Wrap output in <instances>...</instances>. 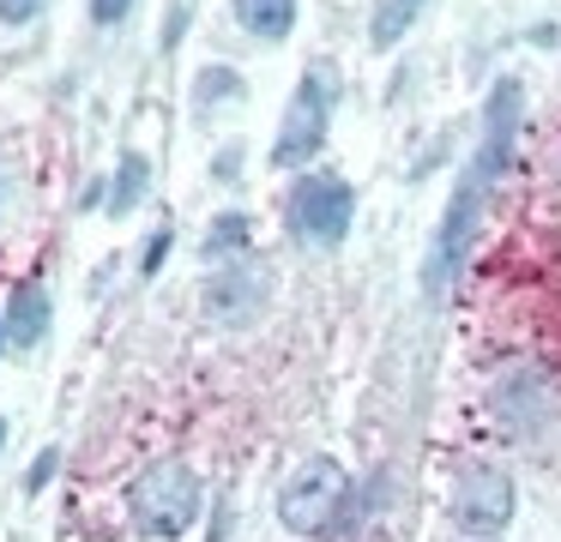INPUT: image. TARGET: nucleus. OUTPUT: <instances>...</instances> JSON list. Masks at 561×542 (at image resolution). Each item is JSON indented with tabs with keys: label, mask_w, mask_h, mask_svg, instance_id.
Returning a JSON list of instances; mask_svg holds the SVG:
<instances>
[{
	"label": "nucleus",
	"mask_w": 561,
	"mask_h": 542,
	"mask_svg": "<svg viewBox=\"0 0 561 542\" xmlns=\"http://www.w3.org/2000/svg\"><path fill=\"white\" fill-rule=\"evenodd\" d=\"M344 506H351V470H344L339 458H308V464H296V476L278 488V518L296 537H327L344 518Z\"/></svg>",
	"instance_id": "2"
},
{
	"label": "nucleus",
	"mask_w": 561,
	"mask_h": 542,
	"mask_svg": "<svg viewBox=\"0 0 561 542\" xmlns=\"http://www.w3.org/2000/svg\"><path fill=\"white\" fill-rule=\"evenodd\" d=\"M248 235H254V223H248V211H224V217H211V229H206V260H224V253H242L248 247Z\"/></svg>",
	"instance_id": "13"
},
{
	"label": "nucleus",
	"mask_w": 561,
	"mask_h": 542,
	"mask_svg": "<svg viewBox=\"0 0 561 542\" xmlns=\"http://www.w3.org/2000/svg\"><path fill=\"white\" fill-rule=\"evenodd\" d=\"M351 217H356V193L344 175H302L290 187V229L314 247H339L351 235Z\"/></svg>",
	"instance_id": "5"
},
{
	"label": "nucleus",
	"mask_w": 561,
	"mask_h": 542,
	"mask_svg": "<svg viewBox=\"0 0 561 542\" xmlns=\"http://www.w3.org/2000/svg\"><path fill=\"white\" fill-rule=\"evenodd\" d=\"M0 446H7V422H0Z\"/></svg>",
	"instance_id": "19"
},
{
	"label": "nucleus",
	"mask_w": 561,
	"mask_h": 542,
	"mask_svg": "<svg viewBox=\"0 0 561 542\" xmlns=\"http://www.w3.org/2000/svg\"><path fill=\"white\" fill-rule=\"evenodd\" d=\"M453 524L465 537H501L513 524V476L495 464H477L453 488Z\"/></svg>",
	"instance_id": "6"
},
{
	"label": "nucleus",
	"mask_w": 561,
	"mask_h": 542,
	"mask_svg": "<svg viewBox=\"0 0 561 542\" xmlns=\"http://www.w3.org/2000/svg\"><path fill=\"white\" fill-rule=\"evenodd\" d=\"M146 187H151V163H146L139 151H127V157H122V169H115L110 211H115V217H122V211H134V205H139V193H146Z\"/></svg>",
	"instance_id": "12"
},
{
	"label": "nucleus",
	"mask_w": 561,
	"mask_h": 542,
	"mask_svg": "<svg viewBox=\"0 0 561 542\" xmlns=\"http://www.w3.org/2000/svg\"><path fill=\"white\" fill-rule=\"evenodd\" d=\"M332 103H339V79L332 67H308L302 84H296L290 108L278 120V145H272V163L278 169H296L327 145V127H332Z\"/></svg>",
	"instance_id": "3"
},
{
	"label": "nucleus",
	"mask_w": 561,
	"mask_h": 542,
	"mask_svg": "<svg viewBox=\"0 0 561 542\" xmlns=\"http://www.w3.org/2000/svg\"><path fill=\"white\" fill-rule=\"evenodd\" d=\"M236 24L260 43H284L296 31V0H236Z\"/></svg>",
	"instance_id": "10"
},
{
	"label": "nucleus",
	"mask_w": 561,
	"mask_h": 542,
	"mask_svg": "<svg viewBox=\"0 0 561 542\" xmlns=\"http://www.w3.org/2000/svg\"><path fill=\"white\" fill-rule=\"evenodd\" d=\"M127 7H134V0H91V19H98V24H122Z\"/></svg>",
	"instance_id": "17"
},
{
	"label": "nucleus",
	"mask_w": 561,
	"mask_h": 542,
	"mask_svg": "<svg viewBox=\"0 0 561 542\" xmlns=\"http://www.w3.org/2000/svg\"><path fill=\"white\" fill-rule=\"evenodd\" d=\"M199 506H206V488H199V476L187 464H151L127 488V512H134V524L146 537H187Z\"/></svg>",
	"instance_id": "1"
},
{
	"label": "nucleus",
	"mask_w": 561,
	"mask_h": 542,
	"mask_svg": "<svg viewBox=\"0 0 561 542\" xmlns=\"http://www.w3.org/2000/svg\"><path fill=\"white\" fill-rule=\"evenodd\" d=\"M55 464H61V458H55V446H49V452H43V458H37V464H31V476H25V488H31V494H43V488H49V476H55Z\"/></svg>",
	"instance_id": "16"
},
{
	"label": "nucleus",
	"mask_w": 561,
	"mask_h": 542,
	"mask_svg": "<svg viewBox=\"0 0 561 542\" xmlns=\"http://www.w3.org/2000/svg\"><path fill=\"white\" fill-rule=\"evenodd\" d=\"M260 301H266V272H254V265H230V272H218L206 284V320L211 325H242L260 313Z\"/></svg>",
	"instance_id": "7"
},
{
	"label": "nucleus",
	"mask_w": 561,
	"mask_h": 542,
	"mask_svg": "<svg viewBox=\"0 0 561 542\" xmlns=\"http://www.w3.org/2000/svg\"><path fill=\"white\" fill-rule=\"evenodd\" d=\"M483 199H489V181H477L471 169H465L459 187H453V199H447V217H440V229H435L428 265H423L428 301H440V296H447V284L459 277L465 253H471V235H477V223H483Z\"/></svg>",
	"instance_id": "4"
},
{
	"label": "nucleus",
	"mask_w": 561,
	"mask_h": 542,
	"mask_svg": "<svg viewBox=\"0 0 561 542\" xmlns=\"http://www.w3.org/2000/svg\"><path fill=\"white\" fill-rule=\"evenodd\" d=\"M43 12V0H0V24H31Z\"/></svg>",
	"instance_id": "15"
},
{
	"label": "nucleus",
	"mask_w": 561,
	"mask_h": 542,
	"mask_svg": "<svg viewBox=\"0 0 561 542\" xmlns=\"http://www.w3.org/2000/svg\"><path fill=\"white\" fill-rule=\"evenodd\" d=\"M495 404H501V416L513 422V434H531L537 422L549 416V385H543V373H513V380H501Z\"/></svg>",
	"instance_id": "8"
},
{
	"label": "nucleus",
	"mask_w": 561,
	"mask_h": 542,
	"mask_svg": "<svg viewBox=\"0 0 561 542\" xmlns=\"http://www.w3.org/2000/svg\"><path fill=\"white\" fill-rule=\"evenodd\" d=\"M43 332H49V296H43L37 284H19L13 296H7V344L37 349Z\"/></svg>",
	"instance_id": "9"
},
{
	"label": "nucleus",
	"mask_w": 561,
	"mask_h": 542,
	"mask_svg": "<svg viewBox=\"0 0 561 542\" xmlns=\"http://www.w3.org/2000/svg\"><path fill=\"white\" fill-rule=\"evenodd\" d=\"M230 91H242V79H236L230 67H206V72H199V103H224Z\"/></svg>",
	"instance_id": "14"
},
{
	"label": "nucleus",
	"mask_w": 561,
	"mask_h": 542,
	"mask_svg": "<svg viewBox=\"0 0 561 542\" xmlns=\"http://www.w3.org/2000/svg\"><path fill=\"white\" fill-rule=\"evenodd\" d=\"M0 344H7V320H0Z\"/></svg>",
	"instance_id": "20"
},
{
	"label": "nucleus",
	"mask_w": 561,
	"mask_h": 542,
	"mask_svg": "<svg viewBox=\"0 0 561 542\" xmlns=\"http://www.w3.org/2000/svg\"><path fill=\"white\" fill-rule=\"evenodd\" d=\"M423 7H428V0H380L375 19H368V43H375V48H392V43H399V36L416 24V12H423Z\"/></svg>",
	"instance_id": "11"
},
{
	"label": "nucleus",
	"mask_w": 561,
	"mask_h": 542,
	"mask_svg": "<svg viewBox=\"0 0 561 542\" xmlns=\"http://www.w3.org/2000/svg\"><path fill=\"white\" fill-rule=\"evenodd\" d=\"M163 253H170V229H158V241H151V253L139 260V272H158V265H163Z\"/></svg>",
	"instance_id": "18"
}]
</instances>
